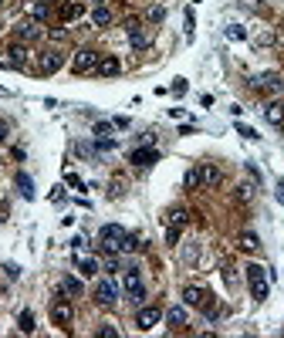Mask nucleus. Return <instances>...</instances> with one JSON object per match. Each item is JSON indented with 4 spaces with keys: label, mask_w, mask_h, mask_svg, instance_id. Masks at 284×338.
Masks as SVG:
<instances>
[{
    "label": "nucleus",
    "mask_w": 284,
    "mask_h": 338,
    "mask_svg": "<svg viewBox=\"0 0 284 338\" xmlns=\"http://www.w3.org/2000/svg\"><path fill=\"white\" fill-rule=\"evenodd\" d=\"M122 237H125V227H119V223H105L102 227V230H98V247L102 250H108V254H112V250H122Z\"/></svg>",
    "instance_id": "nucleus-4"
},
{
    "label": "nucleus",
    "mask_w": 284,
    "mask_h": 338,
    "mask_svg": "<svg viewBox=\"0 0 284 338\" xmlns=\"http://www.w3.org/2000/svg\"><path fill=\"white\" fill-rule=\"evenodd\" d=\"M247 284H251V294L254 301H268V274L260 264H247Z\"/></svg>",
    "instance_id": "nucleus-1"
},
{
    "label": "nucleus",
    "mask_w": 284,
    "mask_h": 338,
    "mask_svg": "<svg viewBox=\"0 0 284 338\" xmlns=\"http://www.w3.org/2000/svg\"><path fill=\"white\" fill-rule=\"evenodd\" d=\"M240 247H243V250H257V247H260L257 234H254V230H243V234H240Z\"/></svg>",
    "instance_id": "nucleus-22"
},
{
    "label": "nucleus",
    "mask_w": 284,
    "mask_h": 338,
    "mask_svg": "<svg viewBox=\"0 0 284 338\" xmlns=\"http://www.w3.org/2000/svg\"><path fill=\"white\" fill-rule=\"evenodd\" d=\"M81 14H85V7H81V4H71V0H68L65 10H61V17H65V21H74V17H81Z\"/></svg>",
    "instance_id": "nucleus-26"
},
{
    "label": "nucleus",
    "mask_w": 284,
    "mask_h": 338,
    "mask_svg": "<svg viewBox=\"0 0 284 338\" xmlns=\"http://www.w3.org/2000/svg\"><path fill=\"white\" fill-rule=\"evenodd\" d=\"M27 61V48H21V44H14V48H10V65L14 68H21Z\"/></svg>",
    "instance_id": "nucleus-24"
},
{
    "label": "nucleus",
    "mask_w": 284,
    "mask_h": 338,
    "mask_svg": "<svg viewBox=\"0 0 284 338\" xmlns=\"http://www.w3.org/2000/svg\"><path fill=\"white\" fill-rule=\"evenodd\" d=\"M183 186H186V190H196V186H200V166L186 169V176H183Z\"/></svg>",
    "instance_id": "nucleus-25"
},
{
    "label": "nucleus",
    "mask_w": 284,
    "mask_h": 338,
    "mask_svg": "<svg viewBox=\"0 0 284 338\" xmlns=\"http://www.w3.org/2000/svg\"><path fill=\"white\" fill-rule=\"evenodd\" d=\"M186 217H190L186 210H173V213H169V227H173V230H183V227H186Z\"/></svg>",
    "instance_id": "nucleus-23"
},
{
    "label": "nucleus",
    "mask_w": 284,
    "mask_h": 338,
    "mask_svg": "<svg viewBox=\"0 0 284 338\" xmlns=\"http://www.w3.org/2000/svg\"><path fill=\"white\" fill-rule=\"evenodd\" d=\"M98 58H102L98 51L81 48L78 54L71 58V71H74V74H88V71H95V68H98Z\"/></svg>",
    "instance_id": "nucleus-6"
},
{
    "label": "nucleus",
    "mask_w": 284,
    "mask_h": 338,
    "mask_svg": "<svg viewBox=\"0 0 284 338\" xmlns=\"http://www.w3.org/2000/svg\"><path fill=\"white\" fill-rule=\"evenodd\" d=\"M149 24H162V21H166V7H162V4H156V7H149Z\"/></svg>",
    "instance_id": "nucleus-28"
},
{
    "label": "nucleus",
    "mask_w": 284,
    "mask_h": 338,
    "mask_svg": "<svg viewBox=\"0 0 284 338\" xmlns=\"http://www.w3.org/2000/svg\"><path fill=\"white\" fill-rule=\"evenodd\" d=\"M237 132H240V136H243V139H251V142H254V139H260V136H257V132H254V129H251V125H240V122H237Z\"/></svg>",
    "instance_id": "nucleus-32"
},
{
    "label": "nucleus",
    "mask_w": 284,
    "mask_h": 338,
    "mask_svg": "<svg viewBox=\"0 0 284 338\" xmlns=\"http://www.w3.org/2000/svg\"><path fill=\"white\" fill-rule=\"evenodd\" d=\"M264 119L274 125V129H281L284 125V102L277 98V102H268V108H264Z\"/></svg>",
    "instance_id": "nucleus-14"
},
{
    "label": "nucleus",
    "mask_w": 284,
    "mask_h": 338,
    "mask_svg": "<svg viewBox=\"0 0 284 338\" xmlns=\"http://www.w3.org/2000/svg\"><path fill=\"white\" fill-rule=\"evenodd\" d=\"M129 162L132 166H153V162H159V149L156 145H139V149L129 153Z\"/></svg>",
    "instance_id": "nucleus-9"
},
{
    "label": "nucleus",
    "mask_w": 284,
    "mask_h": 338,
    "mask_svg": "<svg viewBox=\"0 0 284 338\" xmlns=\"http://www.w3.org/2000/svg\"><path fill=\"white\" fill-rule=\"evenodd\" d=\"M14 183H17V193L24 196V200H34V179L27 176V173H17Z\"/></svg>",
    "instance_id": "nucleus-17"
},
{
    "label": "nucleus",
    "mask_w": 284,
    "mask_h": 338,
    "mask_svg": "<svg viewBox=\"0 0 284 338\" xmlns=\"http://www.w3.org/2000/svg\"><path fill=\"white\" fill-rule=\"evenodd\" d=\"M254 85H257L260 91H274V95L284 88V81H281V74H277V71H260L257 78H254Z\"/></svg>",
    "instance_id": "nucleus-10"
},
{
    "label": "nucleus",
    "mask_w": 284,
    "mask_h": 338,
    "mask_svg": "<svg viewBox=\"0 0 284 338\" xmlns=\"http://www.w3.org/2000/svg\"><path fill=\"white\" fill-rule=\"evenodd\" d=\"M7 136H10V125L0 119V142H7Z\"/></svg>",
    "instance_id": "nucleus-37"
},
{
    "label": "nucleus",
    "mask_w": 284,
    "mask_h": 338,
    "mask_svg": "<svg viewBox=\"0 0 284 338\" xmlns=\"http://www.w3.org/2000/svg\"><path fill=\"white\" fill-rule=\"evenodd\" d=\"M115 122H95V139H112Z\"/></svg>",
    "instance_id": "nucleus-27"
},
{
    "label": "nucleus",
    "mask_w": 284,
    "mask_h": 338,
    "mask_svg": "<svg viewBox=\"0 0 284 338\" xmlns=\"http://www.w3.org/2000/svg\"><path fill=\"white\" fill-rule=\"evenodd\" d=\"M91 24H95V27H108V24H112V10H108L105 4H98V7L91 10Z\"/></svg>",
    "instance_id": "nucleus-18"
},
{
    "label": "nucleus",
    "mask_w": 284,
    "mask_h": 338,
    "mask_svg": "<svg viewBox=\"0 0 284 338\" xmlns=\"http://www.w3.org/2000/svg\"><path fill=\"white\" fill-rule=\"evenodd\" d=\"M17 325H21V331H24V335H31V331H34V314H31V311H21Z\"/></svg>",
    "instance_id": "nucleus-29"
},
{
    "label": "nucleus",
    "mask_w": 284,
    "mask_h": 338,
    "mask_svg": "<svg viewBox=\"0 0 284 338\" xmlns=\"http://www.w3.org/2000/svg\"><path fill=\"white\" fill-rule=\"evenodd\" d=\"M0 4H4V0H0Z\"/></svg>",
    "instance_id": "nucleus-42"
},
{
    "label": "nucleus",
    "mask_w": 284,
    "mask_h": 338,
    "mask_svg": "<svg viewBox=\"0 0 284 338\" xmlns=\"http://www.w3.org/2000/svg\"><path fill=\"white\" fill-rule=\"evenodd\" d=\"M115 298H119V288H115L112 277H105V281H98V284H95V305L108 308V305H115Z\"/></svg>",
    "instance_id": "nucleus-8"
},
{
    "label": "nucleus",
    "mask_w": 284,
    "mask_h": 338,
    "mask_svg": "<svg viewBox=\"0 0 284 338\" xmlns=\"http://www.w3.org/2000/svg\"><path fill=\"white\" fill-rule=\"evenodd\" d=\"M102 78H115V74L122 71V61L115 54H105V58H98V68H95Z\"/></svg>",
    "instance_id": "nucleus-12"
},
{
    "label": "nucleus",
    "mask_w": 284,
    "mask_h": 338,
    "mask_svg": "<svg viewBox=\"0 0 284 338\" xmlns=\"http://www.w3.org/2000/svg\"><path fill=\"white\" fill-rule=\"evenodd\" d=\"M125 34H129V44L136 51H146L149 44H153V37L146 34V27L139 24V21H129V24H125Z\"/></svg>",
    "instance_id": "nucleus-7"
},
{
    "label": "nucleus",
    "mask_w": 284,
    "mask_h": 338,
    "mask_svg": "<svg viewBox=\"0 0 284 338\" xmlns=\"http://www.w3.org/2000/svg\"><path fill=\"white\" fill-rule=\"evenodd\" d=\"M31 17H34V21H48V17H51V4H48V0H34Z\"/></svg>",
    "instance_id": "nucleus-20"
},
{
    "label": "nucleus",
    "mask_w": 284,
    "mask_h": 338,
    "mask_svg": "<svg viewBox=\"0 0 284 338\" xmlns=\"http://www.w3.org/2000/svg\"><path fill=\"white\" fill-rule=\"evenodd\" d=\"M159 318H162V311H159V308H139V314H136V325H139V328H142V331H149V328H153V325H159Z\"/></svg>",
    "instance_id": "nucleus-11"
},
{
    "label": "nucleus",
    "mask_w": 284,
    "mask_h": 338,
    "mask_svg": "<svg viewBox=\"0 0 284 338\" xmlns=\"http://www.w3.org/2000/svg\"><path fill=\"white\" fill-rule=\"evenodd\" d=\"M115 122V129H129V119H125V115H119V119H112Z\"/></svg>",
    "instance_id": "nucleus-41"
},
{
    "label": "nucleus",
    "mask_w": 284,
    "mask_h": 338,
    "mask_svg": "<svg viewBox=\"0 0 284 338\" xmlns=\"http://www.w3.org/2000/svg\"><path fill=\"white\" fill-rule=\"evenodd\" d=\"M183 301H186L190 308H203V311L210 314V318H217V308L210 305V294L203 288H196V284H190V288H183Z\"/></svg>",
    "instance_id": "nucleus-3"
},
{
    "label": "nucleus",
    "mask_w": 284,
    "mask_h": 338,
    "mask_svg": "<svg viewBox=\"0 0 284 338\" xmlns=\"http://www.w3.org/2000/svg\"><path fill=\"white\" fill-rule=\"evenodd\" d=\"M237 196H240V200L247 203V200H251V186H240V190H237Z\"/></svg>",
    "instance_id": "nucleus-40"
},
{
    "label": "nucleus",
    "mask_w": 284,
    "mask_h": 338,
    "mask_svg": "<svg viewBox=\"0 0 284 338\" xmlns=\"http://www.w3.org/2000/svg\"><path fill=\"white\" fill-rule=\"evenodd\" d=\"M166 322H169L173 328H183V325H186V308H183V305L169 308V311H166Z\"/></svg>",
    "instance_id": "nucleus-19"
},
{
    "label": "nucleus",
    "mask_w": 284,
    "mask_h": 338,
    "mask_svg": "<svg viewBox=\"0 0 284 338\" xmlns=\"http://www.w3.org/2000/svg\"><path fill=\"white\" fill-rule=\"evenodd\" d=\"M61 65H65V54H61V51H48V54H41V74H54Z\"/></svg>",
    "instance_id": "nucleus-13"
},
{
    "label": "nucleus",
    "mask_w": 284,
    "mask_h": 338,
    "mask_svg": "<svg viewBox=\"0 0 284 338\" xmlns=\"http://www.w3.org/2000/svg\"><path fill=\"white\" fill-rule=\"evenodd\" d=\"M17 37H21V41H34V37H41V27H37V21H34V17L21 21V24H17Z\"/></svg>",
    "instance_id": "nucleus-15"
},
{
    "label": "nucleus",
    "mask_w": 284,
    "mask_h": 338,
    "mask_svg": "<svg viewBox=\"0 0 284 338\" xmlns=\"http://www.w3.org/2000/svg\"><path fill=\"white\" fill-rule=\"evenodd\" d=\"M105 271H108V274H115V271H119V260L108 257V260H105Z\"/></svg>",
    "instance_id": "nucleus-39"
},
{
    "label": "nucleus",
    "mask_w": 284,
    "mask_h": 338,
    "mask_svg": "<svg viewBox=\"0 0 284 338\" xmlns=\"http://www.w3.org/2000/svg\"><path fill=\"white\" fill-rule=\"evenodd\" d=\"M98 335H102V338H115V335H119V328H112V325H102V328H98Z\"/></svg>",
    "instance_id": "nucleus-34"
},
{
    "label": "nucleus",
    "mask_w": 284,
    "mask_h": 338,
    "mask_svg": "<svg viewBox=\"0 0 284 338\" xmlns=\"http://www.w3.org/2000/svg\"><path fill=\"white\" fill-rule=\"evenodd\" d=\"M4 271H7V277H10V281H17V277H21V267H14V264H7Z\"/></svg>",
    "instance_id": "nucleus-36"
},
{
    "label": "nucleus",
    "mask_w": 284,
    "mask_h": 338,
    "mask_svg": "<svg viewBox=\"0 0 284 338\" xmlns=\"http://www.w3.org/2000/svg\"><path fill=\"white\" fill-rule=\"evenodd\" d=\"M65 179H68V186H74V190H85V183H81V179H78V176H74V173H68V176H65Z\"/></svg>",
    "instance_id": "nucleus-35"
},
{
    "label": "nucleus",
    "mask_w": 284,
    "mask_h": 338,
    "mask_svg": "<svg viewBox=\"0 0 284 338\" xmlns=\"http://www.w3.org/2000/svg\"><path fill=\"white\" fill-rule=\"evenodd\" d=\"M61 291H65V294H74V298H78V294H81V281H78V277H71V274H68L65 281H61Z\"/></svg>",
    "instance_id": "nucleus-21"
},
{
    "label": "nucleus",
    "mask_w": 284,
    "mask_h": 338,
    "mask_svg": "<svg viewBox=\"0 0 284 338\" xmlns=\"http://www.w3.org/2000/svg\"><path fill=\"white\" fill-rule=\"evenodd\" d=\"M220 183V169L210 162H200V186H217Z\"/></svg>",
    "instance_id": "nucleus-16"
},
{
    "label": "nucleus",
    "mask_w": 284,
    "mask_h": 338,
    "mask_svg": "<svg viewBox=\"0 0 284 338\" xmlns=\"http://www.w3.org/2000/svg\"><path fill=\"white\" fill-rule=\"evenodd\" d=\"M169 91H173V95H183V91H186V78H176L169 85Z\"/></svg>",
    "instance_id": "nucleus-33"
},
{
    "label": "nucleus",
    "mask_w": 284,
    "mask_h": 338,
    "mask_svg": "<svg viewBox=\"0 0 284 338\" xmlns=\"http://www.w3.org/2000/svg\"><path fill=\"white\" fill-rule=\"evenodd\" d=\"M223 34H227L230 41H243V37H247V31H243L240 24H227V31H223Z\"/></svg>",
    "instance_id": "nucleus-31"
},
{
    "label": "nucleus",
    "mask_w": 284,
    "mask_h": 338,
    "mask_svg": "<svg viewBox=\"0 0 284 338\" xmlns=\"http://www.w3.org/2000/svg\"><path fill=\"white\" fill-rule=\"evenodd\" d=\"M125 294H129L132 305H142V301H146V284H142L139 267H129V271H125Z\"/></svg>",
    "instance_id": "nucleus-5"
},
{
    "label": "nucleus",
    "mask_w": 284,
    "mask_h": 338,
    "mask_svg": "<svg viewBox=\"0 0 284 338\" xmlns=\"http://www.w3.org/2000/svg\"><path fill=\"white\" fill-rule=\"evenodd\" d=\"M74 318V308H71V298H65V291H58V298L51 301V322L61 325V328H68Z\"/></svg>",
    "instance_id": "nucleus-2"
},
{
    "label": "nucleus",
    "mask_w": 284,
    "mask_h": 338,
    "mask_svg": "<svg viewBox=\"0 0 284 338\" xmlns=\"http://www.w3.org/2000/svg\"><path fill=\"white\" fill-rule=\"evenodd\" d=\"M274 196H277V203H284V179H277V186H274Z\"/></svg>",
    "instance_id": "nucleus-38"
},
{
    "label": "nucleus",
    "mask_w": 284,
    "mask_h": 338,
    "mask_svg": "<svg viewBox=\"0 0 284 338\" xmlns=\"http://www.w3.org/2000/svg\"><path fill=\"white\" fill-rule=\"evenodd\" d=\"M78 267H81V274H85V277L98 274V260H91V257H81V260H78Z\"/></svg>",
    "instance_id": "nucleus-30"
}]
</instances>
